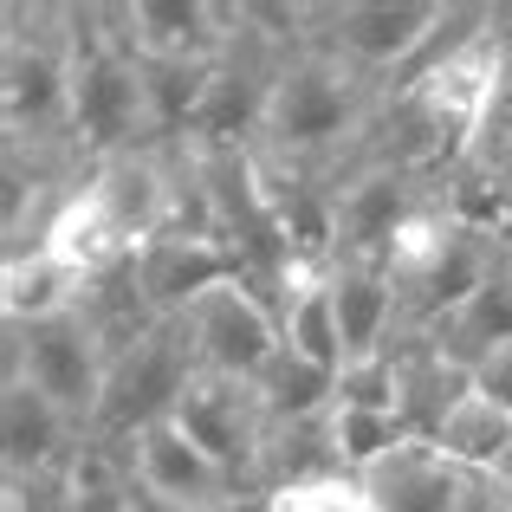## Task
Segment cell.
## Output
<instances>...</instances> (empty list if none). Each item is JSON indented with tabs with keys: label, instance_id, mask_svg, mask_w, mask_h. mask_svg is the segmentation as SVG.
<instances>
[{
	"label": "cell",
	"instance_id": "cell-22",
	"mask_svg": "<svg viewBox=\"0 0 512 512\" xmlns=\"http://www.w3.org/2000/svg\"><path fill=\"white\" fill-rule=\"evenodd\" d=\"M325 428H331V448H338L344 474H370L383 454H396L402 441H409V422H402V415H370V409H331Z\"/></svg>",
	"mask_w": 512,
	"mask_h": 512
},
{
	"label": "cell",
	"instance_id": "cell-21",
	"mask_svg": "<svg viewBox=\"0 0 512 512\" xmlns=\"http://www.w3.org/2000/svg\"><path fill=\"white\" fill-rule=\"evenodd\" d=\"M428 441H435L448 461H461L467 474H500V467L512 461V422L493 409L487 396H461L448 409V422H441Z\"/></svg>",
	"mask_w": 512,
	"mask_h": 512
},
{
	"label": "cell",
	"instance_id": "cell-27",
	"mask_svg": "<svg viewBox=\"0 0 512 512\" xmlns=\"http://www.w3.org/2000/svg\"><path fill=\"white\" fill-rule=\"evenodd\" d=\"M474 396H487L493 409H500L506 422H512V344L474 363Z\"/></svg>",
	"mask_w": 512,
	"mask_h": 512
},
{
	"label": "cell",
	"instance_id": "cell-23",
	"mask_svg": "<svg viewBox=\"0 0 512 512\" xmlns=\"http://www.w3.org/2000/svg\"><path fill=\"white\" fill-rule=\"evenodd\" d=\"M72 474H78V512H137V487H130V467L117 448L85 441Z\"/></svg>",
	"mask_w": 512,
	"mask_h": 512
},
{
	"label": "cell",
	"instance_id": "cell-15",
	"mask_svg": "<svg viewBox=\"0 0 512 512\" xmlns=\"http://www.w3.org/2000/svg\"><path fill=\"white\" fill-rule=\"evenodd\" d=\"M357 480L370 512H467V493H474V474L422 435H409L396 454H383Z\"/></svg>",
	"mask_w": 512,
	"mask_h": 512
},
{
	"label": "cell",
	"instance_id": "cell-26",
	"mask_svg": "<svg viewBox=\"0 0 512 512\" xmlns=\"http://www.w3.org/2000/svg\"><path fill=\"white\" fill-rule=\"evenodd\" d=\"M72 467L33 474V480H7V512H78V474Z\"/></svg>",
	"mask_w": 512,
	"mask_h": 512
},
{
	"label": "cell",
	"instance_id": "cell-11",
	"mask_svg": "<svg viewBox=\"0 0 512 512\" xmlns=\"http://www.w3.org/2000/svg\"><path fill=\"white\" fill-rule=\"evenodd\" d=\"M117 39L150 65H214L234 46V7L227 0H130L111 7Z\"/></svg>",
	"mask_w": 512,
	"mask_h": 512
},
{
	"label": "cell",
	"instance_id": "cell-20",
	"mask_svg": "<svg viewBox=\"0 0 512 512\" xmlns=\"http://www.w3.org/2000/svg\"><path fill=\"white\" fill-rule=\"evenodd\" d=\"M435 344L448 350L454 363H467V370H474L480 357H493V350L512 344V266H506V253H500V266L487 273V286H480L474 299L435 331Z\"/></svg>",
	"mask_w": 512,
	"mask_h": 512
},
{
	"label": "cell",
	"instance_id": "cell-13",
	"mask_svg": "<svg viewBox=\"0 0 512 512\" xmlns=\"http://www.w3.org/2000/svg\"><path fill=\"white\" fill-rule=\"evenodd\" d=\"M130 266H137V292L156 318H188V305L208 299L214 286L247 279V266L227 240H188V234L150 240L143 253H130Z\"/></svg>",
	"mask_w": 512,
	"mask_h": 512
},
{
	"label": "cell",
	"instance_id": "cell-7",
	"mask_svg": "<svg viewBox=\"0 0 512 512\" xmlns=\"http://www.w3.org/2000/svg\"><path fill=\"white\" fill-rule=\"evenodd\" d=\"M169 422L182 428L208 461H221L247 493H260V461H266V435H273V422H266L253 383L195 370V383L182 389V402H175Z\"/></svg>",
	"mask_w": 512,
	"mask_h": 512
},
{
	"label": "cell",
	"instance_id": "cell-24",
	"mask_svg": "<svg viewBox=\"0 0 512 512\" xmlns=\"http://www.w3.org/2000/svg\"><path fill=\"white\" fill-rule=\"evenodd\" d=\"M338 409H370V415H402V363L396 350L363 357L338 370Z\"/></svg>",
	"mask_w": 512,
	"mask_h": 512
},
{
	"label": "cell",
	"instance_id": "cell-1",
	"mask_svg": "<svg viewBox=\"0 0 512 512\" xmlns=\"http://www.w3.org/2000/svg\"><path fill=\"white\" fill-rule=\"evenodd\" d=\"M376 111H383V85H370L363 72H350L331 52L305 46L279 65L253 156L273 169L312 175L325 163H344V150H363Z\"/></svg>",
	"mask_w": 512,
	"mask_h": 512
},
{
	"label": "cell",
	"instance_id": "cell-2",
	"mask_svg": "<svg viewBox=\"0 0 512 512\" xmlns=\"http://www.w3.org/2000/svg\"><path fill=\"white\" fill-rule=\"evenodd\" d=\"M78 39V85H72V156L104 163V156L156 150V111H150V72L117 39L111 7H65Z\"/></svg>",
	"mask_w": 512,
	"mask_h": 512
},
{
	"label": "cell",
	"instance_id": "cell-8",
	"mask_svg": "<svg viewBox=\"0 0 512 512\" xmlns=\"http://www.w3.org/2000/svg\"><path fill=\"white\" fill-rule=\"evenodd\" d=\"M117 454H124V467H130V487L150 493V500H163V506H182V512H247V506H266L260 493H247L221 461H208L175 422L143 428V435L130 441V448H117Z\"/></svg>",
	"mask_w": 512,
	"mask_h": 512
},
{
	"label": "cell",
	"instance_id": "cell-14",
	"mask_svg": "<svg viewBox=\"0 0 512 512\" xmlns=\"http://www.w3.org/2000/svg\"><path fill=\"white\" fill-rule=\"evenodd\" d=\"M85 428L46 402L33 383L7 376L0 383V461H7V480H33V474H59L85 454Z\"/></svg>",
	"mask_w": 512,
	"mask_h": 512
},
{
	"label": "cell",
	"instance_id": "cell-4",
	"mask_svg": "<svg viewBox=\"0 0 512 512\" xmlns=\"http://www.w3.org/2000/svg\"><path fill=\"white\" fill-rule=\"evenodd\" d=\"M195 370H201V357H195L188 325H182V318H156L137 344H124L111 357L91 441H98V448H130L143 428L169 422L175 402H182V389L195 383Z\"/></svg>",
	"mask_w": 512,
	"mask_h": 512
},
{
	"label": "cell",
	"instance_id": "cell-25",
	"mask_svg": "<svg viewBox=\"0 0 512 512\" xmlns=\"http://www.w3.org/2000/svg\"><path fill=\"white\" fill-rule=\"evenodd\" d=\"M266 512H370L357 474H318V480H292V487L266 493Z\"/></svg>",
	"mask_w": 512,
	"mask_h": 512
},
{
	"label": "cell",
	"instance_id": "cell-9",
	"mask_svg": "<svg viewBox=\"0 0 512 512\" xmlns=\"http://www.w3.org/2000/svg\"><path fill=\"white\" fill-rule=\"evenodd\" d=\"M182 325H188V338H195L201 370L240 376V383H253V376L279 357V344H286L279 305L260 299V279H227V286H214L208 299L188 305Z\"/></svg>",
	"mask_w": 512,
	"mask_h": 512
},
{
	"label": "cell",
	"instance_id": "cell-10",
	"mask_svg": "<svg viewBox=\"0 0 512 512\" xmlns=\"http://www.w3.org/2000/svg\"><path fill=\"white\" fill-rule=\"evenodd\" d=\"M422 182L409 169H389V163H350L331 188V221H338V247L331 260H350V266H383L389 273V247L396 234L409 227V214L422 208Z\"/></svg>",
	"mask_w": 512,
	"mask_h": 512
},
{
	"label": "cell",
	"instance_id": "cell-28",
	"mask_svg": "<svg viewBox=\"0 0 512 512\" xmlns=\"http://www.w3.org/2000/svg\"><path fill=\"white\" fill-rule=\"evenodd\" d=\"M500 493H506V512H512V461L500 467Z\"/></svg>",
	"mask_w": 512,
	"mask_h": 512
},
{
	"label": "cell",
	"instance_id": "cell-17",
	"mask_svg": "<svg viewBox=\"0 0 512 512\" xmlns=\"http://www.w3.org/2000/svg\"><path fill=\"white\" fill-rule=\"evenodd\" d=\"M85 273H72V266L59 260V253L33 247V253H13L7 266H0V312H7V325H46V318H65L85 305Z\"/></svg>",
	"mask_w": 512,
	"mask_h": 512
},
{
	"label": "cell",
	"instance_id": "cell-29",
	"mask_svg": "<svg viewBox=\"0 0 512 512\" xmlns=\"http://www.w3.org/2000/svg\"><path fill=\"white\" fill-rule=\"evenodd\" d=\"M506 266H512V234H506Z\"/></svg>",
	"mask_w": 512,
	"mask_h": 512
},
{
	"label": "cell",
	"instance_id": "cell-6",
	"mask_svg": "<svg viewBox=\"0 0 512 512\" xmlns=\"http://www.w3.org/2000/svg\"><path fill=\"white\" fill-rule=\"evenodd\" d=\"M7 376L33 383L46 402H59L78 428L91 435L111 376V344L91 331L85 312L46 318V325H7Z\"/></svg>",
	"mask_w": 512,
	"mask_h": 512
},
{
	"label": "cell",
	"instance_id": "cell-3",
	"mask_svg": "<svg viewBox=\"0 0 512 512\" xmlns=\"http://www.w3.org/2000/svg\"><path fill=\"white\" fill-rule=\"evenodd\" d=\"M72 85H78V39L65 7H7L0 46V117L13 150H72Z\"/></svg>",
	"mask_w": 512,
	"mask_h": 512
},
{
	"label": "cell",
	"instance_id": "cell-12",
	"mask_svg": "<svg viewBox=\"0 0 512 512\" xmlns=\"http://www.w3.org/2000/svg\"><path fill=\"white\" fill-rule=\"evenodd\" d=\"M91 201L104 208V221L117 227L130 253H143L150 240L169 234V214H175V175H169V150H130V156H104V163L85 169Z\"/></svg>",
	"mask_w": 512,
	"mask_h": 512
},
{
	"label": "cell",
	"instance_id": "cell-5",
	"mask_svg": "<svg viewBox=\"0 0 512 512\" xmlns=\"http://www.w3.org/2000/svg\"><path fill=\"white\" fill-rule=\"evenodd\" d=\"M441 20H448L441 0H338V7H312V46L389 91L422 65Z\"/></svg>",
	"mask_w": 512,
	"mask_h": 512
},
{
	"label": "cell",
	"instance_id": "cell-16",
	"mask_svg": "<svg viewBox=\"0 0 512 512\" xmlns=\"http://www.w3.org/2000/svg\"><path fill=\"white\" fill-rule=\"evenodd\" d=\"M331 305H338V331H344V363L383 357L402 331V299L396 279L383 266H350L331 260Z\"/></svg>",
	"mask_w": 512,
	"mask_h": 512
},
{
	"label": "cell",
	"instance_id": "cell-19",
	"mask_svg": "<svg viewBox=\"0 0 512 512\" xmlns=\"http://www.w3.org/2000/svg\"><path fill=\"white\" fill-rule=\"evenodd\" d=\"M46 253H59L72 273H85V279H104V273H117V266L130 260V247L117 240V227L104 221V208L91 201V188L78 182L72 195H65V208L52 214V227H46Z\"/></svg>",
	"mask_w": 512,
	"mask_h": 512
},
{
	"label": "cell",
	"instance_id": "cell-18",
	"mask_svg": "<svg viewBox=\"0 0 512 512\" xmlns=\"http://www.w3.org/2000/svg\"><path fill=\"white\" fill-rule=\"evenodd\" d=\"M253 396H260L266 422L273 428H305V422H325L338 409V370L299 357L292 344H279V357L253 376Z\"/></svg>",
	"mask_w": 512,
	"mask_h": 512
}]
</instances>
